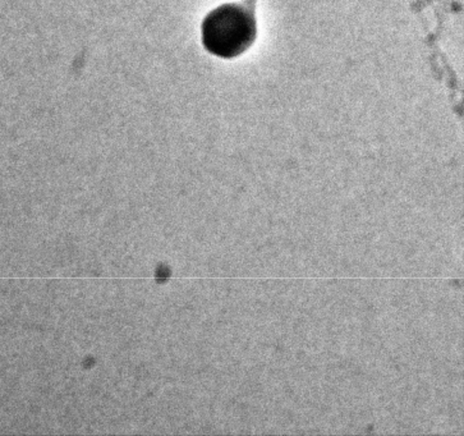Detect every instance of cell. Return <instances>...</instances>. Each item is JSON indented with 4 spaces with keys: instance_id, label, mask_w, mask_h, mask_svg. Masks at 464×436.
Listing matches in <instances>:
<instances>
[{
    "instance_id": "6da1fadb",
    "label": "cell",
    "mask_w": 464,
    "mask_h": 436,
    "mask_svg": "<svg viewBox=\"0 0 464 436\" xmlns=\"http://www.w3.org/2000/svg\"><path fill=\"white\" fill-rule=\"evenodd\" d=\"M201 35L205 49L215 57H239L256 40L254 8L236 3L215 8L202 22Z\"/></svg>"
}]
</instances>
